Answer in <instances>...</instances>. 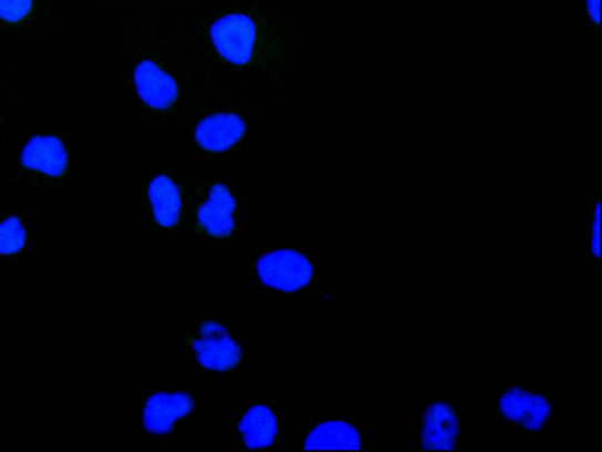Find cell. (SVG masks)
Returning a JSON list of instances; mask_svg holds the SVG:
<instances>
[{"instance_id":"13","label":"cell","mask_w":602,"mask_h":452,"mask_svg":"<svg viewBox=\"0 0 602 452\" xmlns=\"http://www.w3.org/2000/svg\"><path fill=\"white\" fill-rule=\"evenodd\" d=\"M239 430L247 448H266L274 443L277 436V419L267 407L255 405L244 414Z\"/></svg>"},{"instance_id":"2","label":"cell","mask_w":602,"mask_h":452,"mask_svg":"<svg viewBox=\"0 0 602 452\" xmlns=\"http://www.w3.org/2000/svg\"><path fill=\"white\" fill-rule=\"evenodd\" d=\"M256 24L245 14L225 16L212 25L211 37L218 52L233 64L244 65L254 54Z\"/></svg>"},{"instance_id":"9","label":"cell","mask_w":602,"mask_h":452,"mask_svg":"<svg viewBox=\"0 0 602 452\" xmlns=\"http://www.w3.org/2000/svg\"><path fill=\"white\" fill-rule=\"evenodd\" d=\"M245 129L244 121L237 115L216 113L200 123L196 140L203 148L222 153L242 140Z\"/></svg>"},{"instance_id":"1","label":"cell","mask_w":602,"mask_h":452,"mask_svg":"<svg viewBox=\"0 0 602 452\" xmlns=\"http://www.w3.org/2000/svg\"><path fill=\"white\" fill-rule=\"evenodd\" d=\"M257 273L266 286L293 292L305 288L314 276L309 260L294 250H278L259 258Z\"/></svg>"},{"instance_id":"6","label":"cell","mask_w":602,"mask_h":452,"mask_svg":"<svg viewBox=\"0 0 602 452\" xmlns=\"http://www.w3.org/2000/svg\"><path fill=\"white\" fill-rule=\"evenodd\" d=\"M134 83L142 101L153 109H169L178 99L176 82L151 61L142 62L135 68Z\"/></svg>"},{"instance_id":"16","label":"cell","mask_w":602,"mask_h":452,"mask_svg":"<svg viewBox=\"0 0 602 452\" xmlns=\"http://www.w3.org/2000/svg\"><path fill=\"white\" fill-rule=\"evenodd\" d=\"M599 203L594 207L592 224H591V234H590V251L591 256L594 259L600 258V209H599Z\"/></svg>"},{"instance_id":"5","label":"cell","mask_w":602,"mask_h":452,"mask_svg":"<svg viewBox=\"0 0 602 452\" xmlns=\"http://www.w3.org/2000/svg\"><path fill=\"white\" fill-rule=\"evenodd\" d=\"M461 432L460 420L448 403L427 407L421 419V444L430 450H452Z\"/></svg>"},{"instance_id":"12","label":"cell","mask_w":602,"mask_h":452,"mask_svg":"<svg viewBox=\"0 0 602 452\" xmlns=\"http://www.w3.org/2000/svg\"><path fill=\"white\" fill-rule=\"evenodd\" d=\"M154 219L163 228H172L180 220L182 199L180 188L167 176L155 177L149 186Z\"/></svg>"},{"instance_id":"3","label":"cell","mask_w":602,"mask_h":452,"mask_svg":"<svg viewBox=\"0 0 602 452\" xmlns=\"http://www.w3.org/2000/svg\"><path fill=\"white\" fill-rule=\"evenodd\" d=\"M198 362L206 369L225 371L235 368L242 358L239 346L227 330L216 322H205L193 343Z\"/></svg>"},{"instance_id":"11","label":"cell","mask_w":602,"mask_h":452,"mask_svg":"<svg viewBox=\"0 0 602 452\" xmlns=\"http://www.w3.org/2000/svg\"><path fill=\"white\" fill-rule=\"evenodd\" d=\"M306 450H360L358 430L343 421H329L310 431L305 441Z\"/></svg>"},{"instance_id":"8","label":"cell","mask_w":602,"mask_h":452,"mask_svg":"<svg viewBox=\"0 0 602 452\" xmlns=\"http://www.w3.org/2000/svg\"><path fill=\"white\" fill-rule=\"evenodd\" d=\"M22 165L50 177H62L67 173L69 156L60 138L34 136L24 146Z\"/></svg>"},{"instance_id":"4","label":"cell","mask_w":602,"mask_h":452,"mask_svg":"<svg viewBox=\"0 0 602 452\" xmlns=\"http://www.w3.org/2000/svg\"><path fill=\"white\" fill-rule=\"evenodd\" d=\"M502 417L530 431L541 429L551 414L545 396L522 388H512L499 401Z\"/></svg>"},{"instance_id":"7","label":"cell","mask_w":602,"mask_h":452,"mask_svg":"<svg viewBox=\"0 0 602 452\" xmlns=\"http://www.w3.org/2000/svg\"><path fill=\"white\" fill-rule=\"evenodd\" d=\"M193 409V401L184 392L154 393L146 401L143 422L151 433H167L174 422L186 417Z\"/></svg>"},{"instance_id":"10","label":"cell","mask_w":602,"mask_h":452,"mask_svg":"<svg viewBox=\"0 0 602 452\" xmlns=\"http://www.w3.org/2000/svg\"><path fill=\"white\" fill-rule=\"evenodd\" d=\"M235 198L225 185L217 184L211 188L207 202L200 207L198 219L208 235L226 237L235 229Z\"/></svg>"},{"instance_id":"14","label":"cell","mask_w":602,"mask_h":452,"mask_svg":"<svg viewBox=\"0 0 602 452\" xmlns=\"http://www.w3.org/2000/svg\"><path fill=\"white\" fill-rule=\"evenodd\" d=\"M27 232L21 219L12 216L0 224V255H13L25 245Z\"/></svg>"},{"instance_id":"17","label":"cell","mask_w":602,"mask_h":452,"mask_svg":"<svg viewBox=\"0 0 602 452\" xmlns=\"http://www.w3.org/2000/svg\"><path fill=\"white\" fill-rule=\"evenodd\" d=\"M589 12L593 22H599L600 0H588Z\"/></svg>"},{"instance_id":"15","label":"cell","mask_w":602,"mask_h":452,"mask_svg":"<svg viewBox=\"0 0 602 452\" xmlns=\"http://www.w3.org/2000/svg\"><path fill=\"white\" fill-rule=\"evenodd\" d=\"M33 6V0H0V19L7 23H18L25 19Z\"/></svg>"}]
</instances>
